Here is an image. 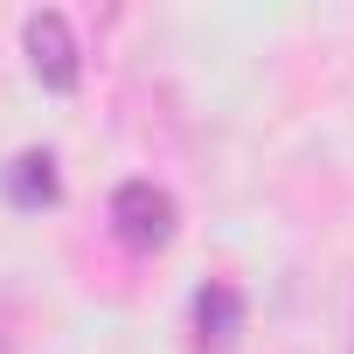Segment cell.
Returning <instances> with one entry per match:
<instances>
[{
  "label": "cell",
  "mask_w": 354,
  "mask_h": 354,
  "mask_svg": "<svg viewBox=\"0 0 354 354\" xmlns=\"http://www.w3.org/2000/svg\"><path fill=\"white\" fill-rule=\"evenodd\" d=\"M111 236L125 250H167L174 243V195L153 181H125L111 195Z\"/></svg>",
  "instance_id": "1"
},
{
  "label": "cell",
  "mask_w": 354,
  "mask_h": 354,
  "mask_svg": "<svg viewBox=\"0 0 354 354\" xmlns=\"http://www.w3.org/2000/svg\"><path fill=\"white\" fill-rule=\"evenodd\" d=\"M28 63H35V77H42L49 91H77L84 56H77V35H70V21H63L56 8L28 15Z\"/></svg>",
  "instance_id": "2"
},
{
  "label": "cell",
  "mask_w": 354,
  "mask_h": 354,
  "mask_svg": "<svg viewBox=\"0 0 354 354\" xmlns=\"http://www.w3.org/2000/svg\"><path fill=\"white\" fill-rule=\"evenodd\" d=\"M243 333V292L230 278H209L195 292V354H236Z\"/></svg>",
  "instance_id": "3"
},
{
  "label": "cell",
  "mask_w": 354,
  "mask_h": 354,
  "mask_svg": "<svg viewBox=\"0 0 354 354\" xmlns=\"http://www.w3.org/2000/svg\"><path fill=\"white\" fill-rule=\"evenodd\" d=\"M8 202L15 209H49L56 202V160L49 153H21L8 167Z\"/></svg>",
  "instance_id": "4"
}]
</instances>
